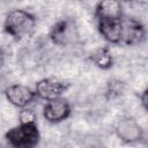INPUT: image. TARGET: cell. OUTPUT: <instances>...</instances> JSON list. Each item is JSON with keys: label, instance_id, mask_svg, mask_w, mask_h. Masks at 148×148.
Returning <instances> with one entry per match:
<instances>
[{"label": "cell", "instance_id": "cell-1", "mask_svg": "<svg viewBox=\"0 0 148 148\" xmlns=\"http://www.w3.org/2000/svg\"><path fill=\"white\" fill-rule=\"evenodd\" d=\"M37 20L34 14L25 9L15 8L6 14L3 30L14 40L18 42L30 37L36 28Z\"/></svg>", "mask_w": 148, "mask_h": 148}, {"label": "cell", "instance_id": "cell-2", "mask_svg": "<svg viewBox=\"0 0 148 148\" xmlns=\"http://www.w3.org/2000/svg\"><path fill=\"white\" fill-rule=\"evenodd\" d=\"M5 139L12 148H35L40 140L37 124H18L9 128Z\"/></svg>", "mask_w": 148, "mask_h": 148}, {"label": "cell", "instance_id": "cell-3", "mask_svg": "<svg viewBox=\"0 0 148 148\" xmlns=\"http://www.w3.org/2000/svg\"><path fill=\"white\" fill-rule=\"evenodd\" d=\"M114 132L118 139L126 145L136 143L143 139V128L132 117L120 118L114 126Z\"/></svg>", "mask_w": 148, "mask_h": 148}, {"label": "cell", "instance_id": "cell-4", "mask_svg": "<svg viewBox=\"0 0 148 148\" xmlns=\"http://www.w3.org/2000/svg\"><path fill=\"white\" fill-rule=\"evenodd\" d=\"M69 83L54 80V79H42L35 84L36 96L43 101H53L60 98L69 88Z\"/></svg>", "mask_w": 148, "mask_h": 148}, {"label": "cell", "instance_id": "cell-5", "mask_svg": "<svg viewBox=\"0 0 148 148\" xmlns=\"http://www.w3.org/2000/svg\"><path fill=\"white\" fill-rule=\"evenodd\" d=\"M3 95L6 99L9 102V104L21 110L28 108L37 97L35 90L20 83L8 86L3 90Z\"/></svg>", "mask_w": 148, "mask_h": 148}, {"label": "cell", "instance_id": "cell-6", "mask_svg": "<svg viewBox=\"0 0 148 148\" xmlns=\"http://www.w3.org/2000/svg\"><path fill=\"white\" fill-rule=\"evenodd\" d=\"M147 31L145 25L134 17L121 20V44L133 46L142 43L146 38Z\"/></svg>", "mask_w": 148, "mask_h": 148}, {"label": "cell", "instance_id": "cell-7", "mask_svg": "<svg viewBox=\"0 0 148 148\" xmlns=\"http://www.w3.org/2000/svg\"><path fill=\"white\" fill-rule=\"evenodd\" d=\"M72 113V106L66 98L49 101L43 106V117L50 124H59L68 119Z\"/></svg>", "mask_w": 148, "mask_h": 148}, {"label": "cell", "instance_id": "cell-8", "mask_svg": "<svg viewBox=\"0 0 148 148\" xmlns=\"http://www.w3.org/2000/svg\"><path fill=\"white\" fill-rule=\"evenodd\" d=\"M75 36V28L71 20L62 18L57 21L50 29L49 37L53 44L65 46L69 44Z\"/></svg>", "mask_w": 148, "mask_h": 148}, {"label": "cell", "instance_id": "cell-9", "mask_svg": "<svg viewBox=\"0 0 148 148\" xmlns=\"http://www.w3.org/2000/svg\"><path fill=\"white\" fill-rule=\"evenodd\" d=\"M121 20H97V29L104 40L121 44Z\"/></svg>", "mask_w": 148, "mask_h": 148}, {"label": "cell", "instance_id": "cell-10", "mask_svg": "<svg viewBox=\"0 0 148 148\" xmlns=\"http://www.w3.org/2000/svg\"><path fill=\"white\" fill-rule=\"evenodd\" d=\"M96 20H121L123 18V5L116 0L98 1L95 6Z\"/></svg>", "mask_w": 148, "mask_h": 148}, {"label": "cell", "instance_id": "cell-11", "mask_svg": "<svg viewBox=\"0 0 148 148\" xmlns=\"http://www.w3.org/2000/svg\"><path fill=\"white\" fill-rule=\"evenodd\" d=\"M90 60L99 69L106 71L113 66V56L108 46H101L90 54Z\"/></svg>", "mask_w": 148, "mask_h": 148}, {"label": "cell", "instance_id": "cell-12", "mask_svg": "<svg viewBox=\"0 0 148 148\" xmlns=\"http://www.w3.org/2000/svg\"><path fill=\"white\" fill-rule=\"evenodd\" d=\"M124 89H125V84L123 81H120L118 79H112L108 82L105 96L108 99H113V98L120 96L124 92Z\"/></svg>", "mask_w": 148, "mask_h": 148}, {"label": "cell", "instance_id": "cell-13", "mask_svg": "<svg viewBox=\"0 0 148 148\" xmlns=\"http://www.w3.org/2000/svg\"><path fill=\"white\" fill-rule=\"evenodd\" d=\"M20 124H37V114L31 109H22L18 112Z\"/></svg>", "mask_w": 148, "mask_h": 148}, {"label": "cell", "instance_id": "cell-14", "mask_svg": "<svg viewBox=\"0 0 148 148\" xmlns=\"http://www.w3.org/2000/svg\"><path fill=\"white\" fill-rule=\"evenodd\" d=\"M140 101H141V105L143 106V109L146 111H148V88H146L142 91V94L140 96Z\"/></svg>", "mask_w": 148, "mask_h": 148}]
</instances>
